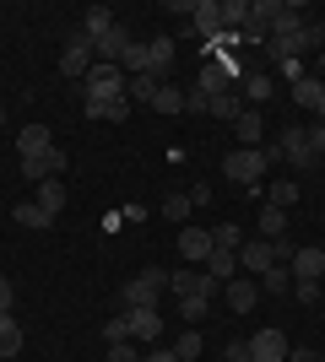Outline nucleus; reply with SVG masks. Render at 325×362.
<instances>
[{
    "label": "nucleus",
    "mask_w": 325,
    "mask_h": 362,
    "mask_svg": "<svg viewBox=\"0 0 325 362\" xmlns=\"http://www.w3.org/2000/svg\"><path fill=\"white\" fill-rule=\"evenodd\" d=\"M266 168H271L266 146H233L228 157H222V173H228L233 184H244V189H255V184L266 179Z\"/></svg>",
    "instance_id": "obj_1"
},
{
    "label": "nucleus",
    "mask_w": 325,
    "mask_h": 362,
    "mask_svg": "<svg viewBox=\"0 0 325 362\" xmlns=\"http://www.w3.org/2000/svg\"><path fill=\"white\" fill-rule=\"evenodd\" d=\"M163 287H169V271H157V265H147L141 276H130V281H125L120 303H125V308H157Z\"/></svg>",
    "instance_id": "obj_2"
},
{
    "label": "nucleus",
    "mask_w": 325,
    "mask_h": 362,
    "mask_svg": "<svg viewBox=\"0 0 325 362\" xmlns=\"http://www.w3.org/2000/svg\"><path fill=\"white\" fill-rule=\"evenodd\" d=\"M125 87H130V76H125L120 65H93L87 81H81V98H87V103H93V98H125Z\"/></svg>",
    "instance_id": "obj_3"
},
{
    "label": "nucleus",
    "mask_w": 325,
    "mask_h": 362,
    "mask_svg": "<svg viewBox=\"0 0 325 362\" xmlns=\"http://www.w3.org/2000/svg\"><path fill=\"white\" fill-rule=\"evenodd\" d=\"M87 71H93V38L87 33H71L65 38V54H60V76H71V81H87Z\"/></svg>",
    "instance_id": "obj_4"
},
{
    "label": "nucleus",
    "mask_w": 325,
    "mask_h": 362,
    "mask_svg": "<svg viewBox=\"0 0 325 362\" xmlns=\"http://www.w3.org/2000/svg\"><path fill=\"white\" fill-rule=\"evenodd\" d=\"M169 292L173 298H217L222 287H217L206 271H169Z\"/></svg>",
    "instance_id": "obj_5"
},
{
    "label": "nucleus",
    "mask_w": 325,
    "mask_h": 362,
    "mask_svg": "<svg viewBox=\"0 0 325 362\" xmlns=\"http://www.w3.org/2000/svg\"><path fill=\"white\" fill-rule=\"evenodd\" d=\"M287 335L282 330H255L249 335V362H287Z\"/></svg>",
    "instance_id": "obj_6"
},
{
    "label": "nucleus",
    "mask_w": 325,
    "mask_h": 362,
    "mask_svg": "<svg viewBox=\"0 0 325 362\" xmlns=\"http://www.w3.org/2000/svg\"><path fill=\"white\" fill-rule=\"evenodd\" d=\"M125 49H130V33H125V22H114L103 38H93V65H120Z\"/></svg>",
    "instance_id": "obj_7"
},
{
    "label": "nucleus",
    "mask_w": 325,
    "mask_h": 362,
    "mask_svg": "<svg viewBox=\"0 0 325 362\" xmlns=\"http://www.w3.org/2000/svg\"><path fill=\"white\" fill-rule=\"evenodd\" d=\"M277 151L287 157V163L304 173V168H314V151H309V130H298V124H287L282 130V141H277Z\"/></svg>",
    "instance_id": "obj_8"
},
{
    "label": "nucleus",
    "mask_w": 325,
    "mask_h": 362,
    "mask_svg": "<svg viewBox=\"0 0 325 362\" xmlns=\"http://www.w3.org/2000/svg\"><path fill=\"white\" fill-rule=\"evenodd\" d=\"M277 265L271 259V238H244V249H239V276H266Z\"/></svg>",
    "instance_id": "obj_9"
},
{
    "label": "nucleus",
    "mask_w": 325,
    "mask_h": 362,
    "mask_svg": "<svg viewBox=\"0 0 325 362\" xmlns=\"http://www.w3.org/2000/svg\"><path fill=\"white\" fill-rule=\"evenodd\" d=\"M190 28L201 33L206 44H217V38H222V6H217V0H195V11H190Z\"/></svg>",
    "instance_id": "obj_10"
},
{
    "label": "nucleus",
    "mask_w": 325,
    "mask_h": 362,
    "mask_svg": "<svg viewBox=\"0 0 325 362\" xmlns=\"http://www.w3.org/2000/svg\"><path fill=\"white\" fill-rule=\"evenodd\" d=\"M212 233H206V227H185V233H179V259H185V265H206V259H212Z\"/></svg>",
    "instance_id": "obj_11"
},
{
    "label": "nucleus",
    "mask_w": 325,
    "mask_h": 362,
    "mask_svg": "<svg viewBox=\"0 0 325 362\" xmlns=\"http://www.w3.org/2000/svg\"><path fill=\"white\" fill-rule=\"evenodd\" d=\"M147 76H152L157 87H169V76H173V38H152V44H147Z\"/></svg>",
    "instance_id": "obj_12"
},
{
    "label": "nucleus",
    "mask_w": 325,
    "mask_h": 362,
    "mask_svg": "<svg viewBox=\"0 0 325 362\" xmlns=\"http://www.w3.org/2000/svg\"><path fill=\"white\" fill-rule=\"evenodd\" d=\"M60 168H65V151H44V157H22V179L28 184H44V179H60Z\"/></svg>",
    "instance_id": "obj_13"
},
{
    "label": "nucleus",
    "mask_w": 325,
    "mask_h": 362,
    "mask_svg": "<svg viewBox=\"0 0 325 362\" xmlns=\"http://www.w3.org/2000/svg\"><path fill=\"white\" fill-rule=\"evenodd\" d=\"M222 298H228L233 314H249V308H255V298H261V281H255V276H233L228 287H222Z\"/></svg>",
    "instance_id": "obj_14"
},
{
    "label": "nucleus",
    "mask_w": 325,
    "mask_h": 362,
    "mask_svg": "<svg viewBox=\"0 0 325 362\" xmlns=\"http://www.w3.org/2000/svg\"><path fill=\"white\" fill-rule=\"evenodd\" d=\"M130 319V341H163V314L157 308H125Z\"/></svg>",
    "instance_id": "obj_15"
},
{
    "label": "nucleus",
    "mask_w": 325,
    "mask_h": 362,
    "mask_svg": "<svg viewBox=\"0 0 325 362\" xmlns=\"http://www.w3.org/2000/svg\"><path fill=\"white\" fill-rule=\"evenodd\" d=\"M16 151H22V157H44V151H55V130H49V124H22Z\"/></svg>",
    "instance_id": "obj_16"
},
{
    "label": "nucleus",
    "mask_w": 325,
    "mask_h": 362,
    "mask_svg": "<svg viewBox=\"0 0 325 362\" xmlns=\"http://www.w3.org/2000/svg\"><path fill=\"white\" fill-rule=\"evenodd\" d=\"M287 271H293V281H320L325 276V249H298Z\"/></svg>",
    "instance_id": "obj_17"
},
{
    "label": "nucleus",
    "mask_w": 325,
    "mask_h": 362,
    "mask_svg": "<svg viewBox=\"0 0 325 362\" xmlns=\"http://www.w3.org/2000/svg\"><path fill=\"white\" fill-rule=\"evenodd\" d=\"M298 33H304V16H298V6H282L277 16H271V38H282V44L298 49Z\"/></svg>",
    "instance_id": "obj_18"
},
{
    "label": "nucleus",
    "mask_w": 325,
    "mask_h": 362,
    "mask_svg": "<svg viewBox=\"0 0 325 362\" xmlns=\"http://www.w3.org/2000/svg\"><path fill=\"white\" fill-rule=\"evenodd\" d=\"M87 119H114V124H125V119H130V98H93V103H87Z\"/></svg>",
    "instance_id": "obj_19"
},
{
    "label": "nucleus",
    "mask_w": 325,
    "mask_h": 362,
    "mask_svg": "<svg viewBox=\"0 0 325 362\" xmlns=\"http://www.w3.org/2000/svg\"><path fill=\"white\" fill-rule=\"evenodd\" d=\"M206 276H212L217 287H228L233 276H239V255H228V249H212V259H206Z\"/></svg>",
    "instance_id": "obj_20"
},
{
    "label": "nucleus",
    "mask_w": 325,
    "mask_h": 362,
    "mask_svg": "<svg viewBox=\"0 0 325 362\" xmlns=\"http://www.w3.org/2000/svg\"><path fill=\"white\" fill-rule=\"evenodd\" d=\"M33 200H38V206H44L49 216H60V211H65V184H60V179H44V184H33Z\"/></svg>",
    "instance_id": "obj_21"
},
{
    "label": "nucleus",
    "mask_w": 325,
    "mask_h": 362,
    "mask_svg": "<svg viewBox=\"0 0 325 362\" xmlns=\"http://www.w3.org/2000/svg\"><path fill=\"white\" fill-rule=\"evenodd\" d=\"M195 92H206V98H222V92H233V76L222 71V65H201V81H195Z\"/></svg>",
    "instance_id": "obj_22"
},
{
    "label": "nucleus",
    "mask_w": 325,
    "mask_h": 362,
    "mask_svg": "<svg viewBox=\"0 0 325 362\" xmlns=\"http://www.w3.org/2000/svg\"><path fill=\"white\" fill-rule=\"evenodd\" d=\"M233 130H239V146H261V136H266V119L255 114V108H244V114L233 119Z\"/></svg>",
    "instance_id": "obj_23"
},
{
    "label": "nucleus",
    "mask_w": 325,
    "mask_h": 362,
    "mask_svg": "<svg viewBox=\"0 0 325 362\" xmlns=\"http://www.w3.org/2000/svg\"><path fill=\"white\" fill-rule=\"evenodd\" d=\"M114 22H120V16L108 11V6H87V11H81V33H87V38H103Z\"/></svg>",
    "instance_id": "obj_24"
},
{
    "label": "nucleus",
    "mask_w": 325,
    "mask_h": 362,
    "mask_svg": "<svg viewBox=\"0 0 325 362\" xmlns=\"http://www.w3.org/2000/svg\"><path fill=\"white\" fill-rule=\"evenodd\" d=\"M11 216H16L22 227H33V233H44V227H55V216H49L44 206H38V200H22V206H16Z\"/></svg>",
    "instance_id": "obj_25"
},
{
    "label": "nucleus",
    "mask_w": 325,
    "mask_h": 362,
    "mask_svg": "<svg viewBox=\"0 0 325 362\" xmlns=\"http://www.w3.org/2000/svg\"><path fill=\"white\" fill-rule=\"evenodd\" d=\"M261 238H287V211H277V206H261Z\"/></svg>",
    "instance_id": "obj_26"
},
{
    "label": "nucleus",
    "mask_w": 325,
    "mask_h": 362,
    "mask_svg": "<svg viewBox=\"0 0 325 362\" xmlns=\"http://www.w3.org/2000/svg\"><path fill=\"white\" fill-rule=\"evenodd\" d=\"M22 351V325L11 314H0V357H16Z\"/></svg>",
    "instance_id": "obj_27"
},
{
    "label": "nucleus",
    "mask_w": 325,
    "mask_h": 362,
    "mask_svg": "<svg viewBox=\"0 0 325 362\" xmlns=\"http://www.w3.org/2000/svg\"><path fill=\"white\" fill-rule=\"evenodd\" d=\"M206 114H212V119H239V114H244V103H239V92H222V98H212V103H206Z\"/></svg>",
    "instance_id": "obj_28"
},
{
    "label": "nucleus",
    "mask_w": 325,
    "mask_h": 362,
    "mask_svg": "<svg viewBox=\"0 0 325 362\" xmlns=\"http://www.w3.org/2000/svg\"><path fill=\"white\" fill-rule=\"evenodd\" d=\"M201 351H206V335L201 330H185L179 341H173V357H179V362H195Z\"/></svg>",
    "instance_id": "obj_29"
},
{
    "label": "nucleus",
    "mask_w": 325,
    "mask_h": 362,
    "mask_svg": "<svg viewBox=\"0 0 325 362\" xmlns=\"http://www.w3.org/2000/svg\"><path fill=\"white\" fill-rule=\"evenodd\" d=\"M212 243H217V249H228V255H239V249H244V227H233V222L212 227Z\"/></svg>",
    "instance_id": "obj_30"
},
{
    "label": "nucleus",
    "mask_w": 325,
    "mask_h": 362,
    "mask_svg": "<svg viewBox=\"0 0 325 362\" xmlns=\"http://www.w3.org/2000/svg\"><path fill=\"white\" fill-rule=\"evenodd\" d=\"M206 314H212V298H179V319H185L190 330H195Z\"/></svg>",
    "instance_id": "obj_31"
},
{
    "label": "nucleus",
    "mask_w": 325,
    "mask_h": 362,
    "mask_svg": "<svg viewBox=\"0 0 325 362\" xmlns=\"http://www.w3.org/2000/svg\"><path fill=\"white\" fill-rule=\"evenodd\" d=\"M261 292H277V298L293 292V271H287V265H271V271L261 276Z\"/></svg>",
    "instance_id": "obj_32"
},
{
    "label": "nucleus",
    "mask_w": 325,
    "mask_h": 362,
    "mask_svg": "<svg viewBox=\"0 0 325 362\" xmlns=\"http://www.w3.org/2000/svg\"><path fill=\"white\" fill-rule=\"evenodd\" d=\"M244 92H249V98H255V103H266V98L277 92V81H271V76H266V71H249V76H244Z\"/></svg>",
    "instance_id": "obj_33"
},
{
    "label": "nucleus",
    "mask_w": 325,
    "mask_h": 362,
    "mask_svg": "<svg viewBox=\"0 0 325 362\" xmlns=\"http://www.w3.org/2000/svg\"><path fill=\"white\" fill-rule=\"evenodd\" d=\"M125 98H130V103H152V98H157V81H152V76H130Z\"/></svg>",
    "instance_id": "obj_34"
},
{
    "label": "nucleus",
    "mask_w": 325,
    "mask_h": 362,
    "mask_svg": "<svg viewBox=\"0 0 325 362\" xmlns=\"http://www.w3.org/2000/svg\"><path fill=\"white\" fill-rule=\"evenodd\" d=\"M244 22H249V6H244V0H222V28L239 33Z\"/></svg>",
    "instance_id": "obj_35"
},
{
    "label": "nucleus",
    "mask_w": 325,
    "mask_h": 362,
    "mask_svg": "<svg viewBox=\"0 0 325 362\" xmlns=\"http://www.w3.org/2000/svg\"><path fill=\"white\" fill-rule=\"evenodd\" d=\"M152 108H157V114H179V108H185V92H179V87H157Z\"/></svg>",
    "instance_id": "obj_36"
},
{
    "label": "nucleus",
    "mask_w": 325,
    "mask_h": 362,
    "mask_svg": "<svg viewBox=\"0 0 325 362\" xmlns=\"http://www.w3.org/2000/svg\"><path fill=\"white\" fill-rule=\"evenodd\" d=\"M304 49H325V28L320 22H304V33H298V54Z\"/></svg>",
    "instance_id": "obj_37"
},
{
    "label": "nucleus",
    "mask_w": 325,
    "mask_h": 362,
    "mask_svg": "<svg viewBox=\"0 0 325 362\" xmlns=\"http://www.w3.org/2000/svg\"><path fill=\"white\" fill-rule=\"evenodd\" d=\"M266 206L287 211V206H298V189H293V184H271V200H266Z\"/></svg>",
    "instance_id": "obj_38"
},
{
    "label": "nucleus",
    "mask_w": 325,
    "mask_h": 362,
    "mask_svg": "<svg viewBox=\"0 0 325 362\" xmlns=\"http://www.w3.org/2000/svg\"><path fill=\"white\" fill-rule=\"evenodd\" d=\"M163 216H169V222H185L190 216V195H169L163 200Z\"/></svg>",
    "instance_id": "obj_39"
},
{
    "label": "nucleus",
    "mask_w": 325,
    "mask_h": 362,
    "mask_svg": "<svg viewBox=\"0 0 325 362\" xmlns=\"http://www.w3.org/2000/svg\"><path fill=\"white\" fill-rule=\"evenodd\" d=\"M103 341H108V346L130 341V319H108V325H103Z\"/></svg>",
    "instance_id": "obj_40"
},
{
    "label": "nucleus",
    "mask_w": 325,
    "mask_h": 362,
    "mask_svg": "<svg viewBox=\"0 0 325 362\" xmlns=\"http://www.w3.org/2000/svg\"><path fill=\"white\" fill-rule=\"evenodd\" d=\"M293 298L298 303H320V281H293Z\"/></svg>",
    "instance_id": "obj_41"
},
{
    "label": "nucleus",
    "mask_w": 325,
    "mask_h": 362,
    "mask_svg": "<svg viewBox=\"0 0 325 362\" xmlns=\"http://www.w3.org/2000/svg\"><path fill=\"white\" fill-rule=\"evenodd\" d=\"M108 362H141V351L130 341H120V346H108Z\"/></svg>",
    "instance_id": "obj_42"
},
{
    "label": "nucleus",
    "mask_w": 325,
    "mask_h": 362,
    "mask_svg": "<svg viewBox=\"0 0 325 362\" xmlns=\"http://www.w3.org/2000/svg\"><path fill=\"white\" fill-rule=\"evenodd\" d=\"M309 151H314V163L325 157V124H314V130H309Z\"/></svg>",
    "instance_id": "obj_43"
},
{
    "label": "nucleus",
    "mask_w": 325,
    "mask_h": 362,
    "mask_svg": "<svg viewBox=\"0 0 325 362\" xmlns=\"http://www.w3.org/2000/svg\"><path fill=\"white\" fill-rule=\"evenodd\" d=\"M11 303H16V287L6 281V276H0V314H11Z\"/></svg>",
    "instance_id": "obj_44"
},
{
    "label": "nucleus",
    "mask_w": 325,
    "mask_h": 362,
    "mask_svg": "<svg viewBox=\"0 0 325 362\" xmlns=\"http://www.w3.org/2000/svg\"><path fill=\"white\" fill-rule=\"evenodd\" d=\"M228 362H249V341H228Z\"/></svg>",
    "instance_id": "obj_45"
},
{
    "label": "nucleus",
    "mask_w": 325,
    "mask_h": 362,
    "mask_svg": "<svg viewBox=\"0 0 325 362\" xmlns=\"http://www.w3.org/2000/svg\"><path fill=\"white\" fill-rule=\"evenodd\" d=\"M141 362H179V357H173V346H157V351H147Z\"/></svg>",
    "instance_id": "obj_46"
},
{
    "label": "nucleus",
    "mask_w": 325,
    "mask_h": 362,
    "mask_svg": "<svg viewBox=\"0 0 325 362\" xmlns=\"http://www.w3.org/2000/svg\"><path fill=\"white\" fill-rule=\"evenodd\" d=\"M287 362H314V351H309V346H298V351H287Z\"/></svg>",
    "instance_id": "obj_47"
},
{
    "label": "nucleus",
    "mask_w": 325,
    "mask_h": 362,
    "mask_svg": "<svg viewBox=\"0 0 325 362\" xmlns=\"http://www.w3.org/2000/svg\"><path fill=\"white\" fill-rule=\"evenodd\" d=\"M320 87H325V54H320Z\"/></svg>",
    "instance_id": "obj_48"
},
{
    "label": "nucleus",
    "mask_w": 325,
    "mask_h": 362,
    "mask_svg": "<svg viewBox=\"0 0 325 362\" xmlns=\"http://www.w3.org/2000/svg\"><path fill=\"white\" fill-rule=\"evenodd\" d=\"M0 124H6V103H0Z\"/></svg>",
    "instance_id": "obj_49"
}]
</instances>
